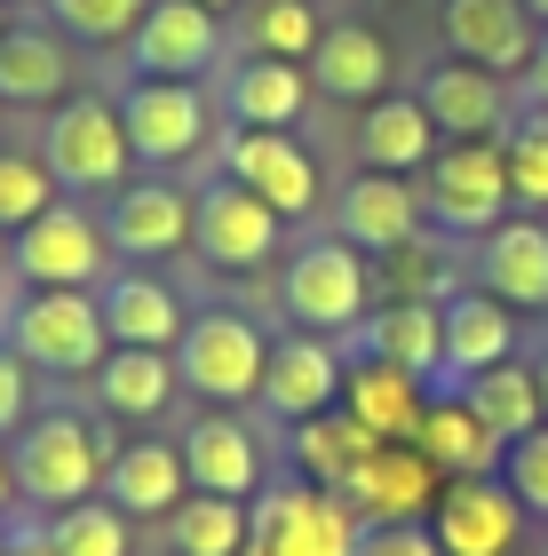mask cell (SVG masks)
<instances>
[{"mask_svg":"<svg viewBox=\"0 0 548 556\" xmlns=\"http://www.w3.org/2000/svg\"><path fill=\"white\" fill-rule=\"evenodd\" d=\"M9 469H16V509L33 517H64L80 501L104 493V469H112V438L104 421L72 397H40V414L9 438Z\"/></svg>","mask_w":548,"mask_h":556,"instance_id":"6da1fadb","label":"cell"},{"mask_svg":"<svg viewBox=\"0 0 548 556\" xmlns=\"http://www.w3.org/2000/svg\"><path fill=\"white\" fill-rule=\"evenodd\" d=\"M0 342H9L40 382H88V374L112 358L95 294H72V287H24L9 311H0Z\"/></svg>","mask_w":548,"mask_h":556,"instance_id":"7a4b0ae2","label":"cell"},{"mask_svg":"<svg viewBox=\"0 0 548 556\" xmlns=\"http://www.w3.org/2000/svg\"><path fill=\"white\" fill-rule=\"evenodd\" d=\"M373 311V263L358 255V247H342L334 231L303 239L294 255L279 263V318L294 326V334H358Z\"/></svg>","mask_w":548,"mask_h":556,"instance_id":"3957f363","label":"cell"},{"mask_svg":"<svg viewBox=\"0 0 548 556\" xmlns=\"http://www.w3.org/2000/svg\"><path fill=\"white\" fill-rule=\"evenodd\" d=\"M119 128H128V151H136V167L143 175H167V167H191L199 151H215L222 136V112H215V96L207 80H119Z\"/></svg>","mask_w":548,"mask_h":556,"instance_id":"277c9868","label":"cell"},{"mask_svg":"<svg viewBox=\"0 0 548 556\" xmlns=\"http://www.w3.org/2000/svg\"><path fill=\"white\" fill-rule=\"evenodd\" d=\"M263 366H270V326L246 318V311H191L183 318V342H176V374L199 406H255L263 397Z\"/></svg>","mask_w":548,"mask_h":556,"instance_id":"5b68a950","label":"cell"},{"mask_svg":"<svg viewBox=\"0 0 548 556\" xmlns=\"http://www.w3.org/2000/svg\"><path fill=\"white\" fill-rule=\"evenodd\" d=\"M40 160L56 175L64 199H112L119 184L136 175V151H128V128H119V104L112 96H64L40 128Z\"/></svg>","mask_w":548,"mask_h":556,"instance_id":"8992f818","label":"cell"},{"mask_svg":"<svg viewBox=\"0 0 548 556\" xmlns=\"http://www.w3.org/2000/svg\"><path fill=\"white\" fill-rule=\"evenodd\" d=\"M358 509L310 477H279L246 501V556H358Z\"/></svg>","mask_w":548,"mask_h":556,"instance_id":"52a82bcc","label":"cell"},{"mask_svg":"<svg viewBox=\"0 0 548 556\" xmlns=\"http://www.w3.org/2000/svg\"><path fill=\"white\" fill-rule=\"evenodd\" d=\"M509 160L501 136H454L437 143V160L421 167V215L454 239H485L493 223H509Z\"/></svg>","mask_w":548,"mask_h":556,"instance_id":"ba28073f","label":"cell"},{"mask_svg":"<svg viewBox=\"0 0 548 556\" xmlns=\"http://www.w3.org/2000/svg\"><path fill=\"white\" fill-rule=\"evenodd\" d=\"M112 239H104V215L80 207V199H56L40 223H24L9 239V278L16 287H72V294H95L112 278Z\"/></svg>","mask_w":548,"mask_h":556,"instance_id":"9c48e42d","label":"cell"},{"mask_svg":"<svg viewBox=\"0 0 548 556\" xmlns=\"http://www.w3.org/2000/svg\"><path fill=\"white\" fill-rule=\"evenodd\" d=\"M215 175H231L239 191H255L263 207H279L286 223H310L327 207V184H318V160L279 128H222L215 136Z\"/></svg>","mask_w":548,"mask_h":556,"instance_id":"30bf717a","label":"cell"},{"mask_svg":"<svg viewBox=\"0 0 548 556\" xmlns=\"http://www.w3.org/2000/svg\"><path fill=\"white\" fill-rule=\"evenodd\" d=\"M279 247H286V215L279 207H263V199L239 191L231 175H207V184H199L191 255L207 263V270H222V278L263 270V263H279Z\"/></svg>","mask_w":548,"mask_h":556,"instance_id":"8fae6325","label":"cell"},{"mask_svg":"<svg viewBox=\"0 0 548 556\" xmlns=\"http://www.w3.org/2000/svg\"><path fill=\"white\" fill-rule=\"evenodd\" d=\"M119 56L136 80H207L215 64H231V33L207 0H152Z\"/></svg>","mask_w":548,"mask_h":556,"instance_id":"7c38bea8","label":"cell"},{"mask_svg":"<svg viewBox=\"0 0 548 556\" xmlns=\"http://www.w3.org/2000/svg\"><path fill=\"white\" fill-rule=\"evenodd\" d=\"M104 239L119 263H167L191 247V215H199V191H183L176 175H128L104 207Z\"/></svg>","mask_w":548,"mask_h":556,"instance_id":"4fadbf2b","label":"cell"},{"mask_svg":"<svg viewBox=\"0 0 548 556\" xmlns=\"http://www.w3.org/2000/svg\"><path fill=\"white\" fill-rule=\"evenodd\" d=\"M342 342H327V334H270V366H263V397L255 406L279 421V429H294V421H310V414H334L342 406Z\"/></svg>","mask_w":548,"mask_h":556,"instance_id":"5bb4252c","label":"cell"},{"mask_svg":"<svg viewBox=\"0 0 548 556\" xmlns=\"http://www.w3.org/2000/svg\"><path fill=\"white\" fill-rule=\"evenodd\" d=\"M183 477H191V493H222V501H255L270 485V453H263V429L246 421V414H222L207 406L199 421H183Z\"/></svg>","mask_w":548,"mask_h":556,"instance_id":"9a60e30c","label":"cell"},{"mask_svg":"<svg viewBox=\"0 0 548 556\" xmlns=\"http://www.w3.org/2000/svg\"><path fill=\"white\" fill-rule=\"evenodd\" d=\"M430 533H437L445 556H517L525 509H517V493L501 485V469L493 477H445V493L430 509Z\"/></svg>","mask_w":548,"mask_h":556,"instance_id":"2e32d148","label":"cell"},{"mask_svg":"<svg viewBox=\"0 0 548 556\" xmlns=\"http://www.w3.org/2000/svg\"><path fill=\"white\" fill-rule=\"evenodd\" d=\"M327 231L342 247H358L366 263L390 255V247H406L421 231V184H413V175H373V167H358L351 184L327 199Z\"/></svg>","mask_w":548,"mask_h":556,"instance_id":"e0dca14e","label":"cell"},{"mask_svg":"<svg viewBox=\"0 0 548 556\" xmlns=\"http://www.w3.org/2000/svg\"><path fill=\"white\" fill-rule=\"evenodd\" d=\"M437 493H445V477L421 445H373L342 477V501L358 509V525H421L437 509Z\"/></svg>","mask_w":548,"mask_h":556,"instance_id":"ac0fdd59","label":"cell"},{"mask_svg":"<svg viewBox=\"0 0 548 556\" xmlns=\"http://www.w3.org/2000/svg\"><path fill=\"white\" fill-rule=\"evenodd\" d=\"M215 112H222V128H279L286 136L310 112V72L286 56H239L231 48V64L215 72Z\"/></svg>","mask_w":548,"mask_h":556,"instance_id":"d6986e66","label":"cell"},{"mask_svg":"<svg viewBox=\"0 0 548 556\" xmlns=\"http://www.w3.org/2000/svg\"><path fill=\"white\" fill-rule=\"evenodd\" d=\"M421 112L437 119V136L454 143V136H509V119H517V96L501 72H485V64H461V56H437L430 72H421Z\"/></svg>","mask_w":548,"mask_h":556,"instance_id":"ffe728a7","label":"cell"},{"mask_svg":"<svg viewBox=\"0 0 548 556\" xmlns=\"http://www.w3.org/2000/svg\"><path fill=\"white\" fill-rule=\"evenodd\" d=\"M533 40H540V24L525 0H445V56H461V64L525 80Z\"/></svg>","mask_w":548,"mask_h":556,"instance_id":"44dd1931","label":"cell"},{"mask_svg":"<svg viewBox=\"0 0 548 556\" xmlns=\"http://www.w3.org/2000/svg\"><path fill=\"white\" fill-rule=\"evenodd\" d=\"M342 414H351L366 438H382V445H413L421 414H430V382H413L406 366L358 350V358L342 366Z\"/></svg>","mask_w":548,"mask_h":556,"instance_id":"7402d4cb","label":"cell"},{"mask_svg":"<svg viewBox=\"0 0 548 556\" xmlns=\"http://www.w3.org/2000/svg\"><path fill=\"white\" fill-rule=\"evenodd\" d=\"M72 80H80V64H72V48L56 24L40 16H16L9 33H0V104H24V112H56Z\"/></svg>","mask_w":548,"mask_h":556,"instance_id":"603a6c76","label":"cell"},{"mask_svg":"<svg viewBox=\"0 0 548 556\" xmlns=\"http://www.w3.org/2000/svg\"><path fill=\"white\" fill-rule=\"evenodd\" d=\"M437 318H445V390H461L469 374H485V366L517 358V311H509L501 294H485L477 278L445 294V302H437Z\"/></svg>","mask_w":548,"mask_h":556,"instance_id":"cb8c5ba5","label":"cell"},{"mask_svg":"<svg viewBox=\"0 0 548 556\" xmlns=\"http://www.w3.org/2000/svg\"><path fill=\"white\" fill-rule=\"evenodd\" d=\"M95 311H104V334L119 350H176L183 342V294L167 287L160 270H112L95 287Z\"/></svg>","mask_w":548,"mask_h":556,"instance_id":"d4e9b609","label":"cell"},{"mask_svg":"<svg viewBox=\"0 0 548 556\" xmlns=\"http://www.w3.org/2000/svg\"><path fill=\"white\" fill-rule=\"evenodd\" d=\"M390 40L373 33V24L358 16H327V33H318L310 48V88L318 96H334V104H373V96H390Z\"/></svg>","mask_w":548,"mask_h":556,"instance_id":"484cf974","label":"cell"},{"mask_svg":"<svg viewBox=\"0 0 548 556\" xmlns=\"http://www.w3.org/2000/svg\"><path fill=\"white\" fill-rule=\"evenodd\" d=\"M477 287L501 294L509 311H548V223L540 215H509L477 239Z\"/></svg>","mask_w":548,"mask_h":556,"instance_id":"4316f807","label":"cell"},{"mask_svg":"<svg viewBox=\"0 0 548 556\" xmlns=\"http://www.w3.org/2000/svg\"><path fill=\"white\" fill-rule=\"evenodd\" d=\"M358 167L373 175H421L437 160V119L421 112V96L406 88H390V96H373V104L358 112Z\"/></svg>","mask_w":548,"mask_h":556,"instance_id":"83f0119b","label":"cell"},{"mask_svg":"<svg viewBox=\"0 0 548 556\" xmlns=\"http://www.w3.org/2000/svg\"><path fill=\"white\" fill-rule=\"evenodd\" d=\"M191 493L183 477V445L176 438H136V445H112V469H104V501L119 517H176V501Z\"/></svg>","mask_w":548,"mask_h":556,"instance_id":"f1b7e54d","label":"cell"},{"mask_svg":"<svg viewBox=\"0 0 548 556\" xmlns=\"http://www.w3.org/2000/svg\"><path fill=\"white\" fill-rule=\"evenodd\" d=\"M88 390H95V414L104 421H160L176 406L183 374H176V350H119L112 342V358L88 374Z\"/></svg>","mask_w":548,"mask_h":556,"instance_id":"f546056e","label":"cell"},{"mask_svg":"<svg viewBox=\"0 0 548 556\" xmlns=\"http://www.w3.org/2000/svg\"><path fill=\"white\" fill-rule=\"evenodd\" d=\"M358 350H373V358L406 366L413 382L445 390V318H437V302H373L366 326H358Z\"/></svg>","mask_w":548,"mask_h":556,"instance_id":"4dcf8cb0","label":"cell"},{"mask_svg":"<svg viewBox=\"0 0 548 556\" xmlns=\"http://www.w3.org/2000/svg\"><path fill=\"white\" fill-rule=\"evenodd\" d=\"M413 445L437 462V477H493V469H501V453H509V445L477 421V406H469L461 390H430V414H421Z\"/></svg>","mask_w":548,"mask_h":556,"instance_id":"1f68e13d","label":"cell"},{"mask_svg":"<svg viewBox=\"0 0 548 556\" xmlns=\"http://www.w3.org/2000/svg\"><path fill=\"white\" fill-rule=\"evenodd\" d=\"M373 445H382V438H366V429L342 414V406L286 429V462H294V477H310V485H327V493H342V477H351Z\"/></svg>","mask_w":548,"mask_h":556,"instance_id":"d6a6232c","label":"cell"},{"mask_svg":"<svg viewBox=\"0 0 548 556\" xmlns=\"http://www.w3.org/2000/svg\"><path fill=\"white\" fill-rule=\"evenodd\" d=\"M461 397L477 406V421H485L501 445L533 438V429L548 421V414H540V382H533V366H525V358H501V366L469 374V382H461Z\"/></svg>","mask_w":548,"mask_h":556,"instance_id":"836d02e7","label":"cell"},{"mask_svg":"<svg viewBox=\"0 0 548 556\" xmlns=\"http://www.w3.org/2000/svg\"><path fill=\"white\" fill-rule=\"evenodd\" d=\"M318 33H327V16H318L310 0H246L231 48H239V56H286V64H310Z\"/></svg>","mask_w":548,"mask_h":556,"instance_id":"e575fe53","label":"cell"},{"mask_svg":"<svg viewBox=\"0 0 548 556\" xmlns=\"http://www.w3.org/2000/svg\"><path fill=\"white\" fill-rule=\"evenodd\" d=\"M461 278H454V255L413 231L406 247H390V255H373V302H445Z\"/></svg>","mask_w":548,"mask_h":556,"instance_id":"d590c367","label":"cell"},{"mask_svg":"<svg viewBox=\"0 0 548 556\" xmlns=\"http://www.w3.org/2000/svg\"><path fill=\"white\" fill-rule=\"evenodd\" d=\"M167 525V548L176 556H246V501H222V493H183Z\"/></svg>","mask_w":548,"mask_h":556,"instance_id":"8d00e7d4","label":"cell"},{"mask_svg":"<svg viewBox=\"0 0 548 556\" xmlns=\"http://www.w3.org/2000/svg\"><path fill=\"white\" fill-rule=\"evenodd\" d=\"M501 160H509V199H517V215H548V104H533V112L509 119Z\"/></svg>","mask_w":548,"mask_h":556,"instance_id":"74e56055","label":"cell"},{"mask_svg":"<svg viewBox=\"0 0 548 556\" xmlns=\"http://www.w3.org/2000/svg\"><path fill=\"white\" fill-rule=\"evenodd\" d=\"M48 207H56V175H48L40 151H16L0 143V231H24V223H40Z\"/></svg>","mask_w":548,"mask_h":556,"instance_id":"f35d334b","label":"cell"},{"mask_svg":"<svg viewBox=\"0 0 548 556\" xmlns=\"http://www.w3.org/2000/svg\"><path fill=\"white\" fill-rule=\"evenodd\" d=\"M40 9H48V24H56L64 40H88V48H128L152 0H40Z\"/></svg>","mask_w":548,"mask_h":556,"instance_id":"ab89813d","label":"cell"},{"mask_svg":"<svg viewBox=\"0 0 548 556\" xmlns=\"http://www.w3.org/2000/svg\"><path fill=\"white\" fill-rule=\"evenodd\" d=\"M48 525H56V548L64 556H128L136 548L128 541V517H119L104 493L80 501V509H64V517H48Z\"/></svg>","mask_w":548,"mask_h":556,"instance_id":"60d3db41","label":"cell"},{"mask_svg":"<svg viewBox=\"0 0 548 556\" xmlns=\"http://www.w3.org/2000/svg\"><path fill=\"white\" fill-rule=\"evenodd\" d=\"M501 485L517 493V509H525V517H548V421L501 453Z\"/></svg>","mask_w":548,"mask_h":556,"instance_id":"b9f144b4","label":"cell"},{"mask_svg":"<svg viewBox=\"0 0 548 556\" xmlns=\"http://www.w3.org/2000/svg\"><path fill=\"white\" fill-rule=\"evenodd\" d=\"M33 414H40V374L24 366L9 342H0V445H9V438H16V429L33 421Z\"/></svg>","mask_w":548,"mask_h":556,"instance_id":"7bdbcfd3","label":"cell"},{"mask_svg":"<svg viewBox=\"0 0 548 556\" xmlns=\"http://www.w3.org/2000/svg\"><path fill=\"white\" fill-rule=\"evenodd\" d=\"M358 556H445L437 533H430V517L421 525H366L358 533Z\"/></svg>","mask_w":548,"mask_h":556,"instance_id":"ee69618b","label":"cell"},{"mask_svg":"<svg viewBox=\"0 0 548 556\" xmlns=\"http://www.w3.org/2000/svg\"><path fill=\"white\" fill-rule=\"evenodd\" d=\"M0 541H9V556H64V548H56V525L33 517V509H24V517H0Z\"/></svg>","mask_w":548,"mask_h":556,"instance_id":"f6af8a7d","label":"cell"},{"mask_svg":"<svg viewBox=\"0 0 548 556\" xmlns=\"http://www.w3.org/2000/svg\"><path fill=\"white\" fill-rule=\"evenodd\" d=\"M525 96H533V104H548V24H540V40H533V64H525Z\"/></svg>","mask_w":548,"mask_h":556,"instance_id":"bcb514c9","label":"cell"},{"mask_svg":"<svg viewBox=\"0 0 548 556\" xmlns=\"http://www.w3.org/2000/svg\"><path fill=\"white\" fill-rule=\"evenodd\" d=\"M16 509V469H9V445H0V517Z\"/></svg>","mask_w":548,"mask_h":556,"instance_id":"7dc6e473","label":"cell"},{"mask_svg":"<svg viewBox=\"0 0 548 556\" xmlns=\"http://www.w3.org/2000/svg\"><path fill=\"white\" fill-rule=\"evenodd\" d=\"M533 382H540V414H548V350L533 358Z\"/></svg>","mask_w":548,"mask_h":556,"instance_id":"c3c4849f","label":"cell"},{"mask_svg":"<svg viewBox=\"0 0 548 556\" xmlns=\"http://www.w3.org/2000/svg\"><path fill=\"white\" fill-rule=\"evenodd\" d=\"M525 9H533V24H548V0H525Z\"/></svg>","mask_w":548,"mask_h":556,"instance_id":"681fc988","label":"cell"},{"mask_svg":"<svg viewBox=\"0 0 548 556\" xmlns=\"http://www.w3.org/2000/svg\"><path fill=\"white\" fill-rule=\"evenodd\" d=\"M0 278H9V231H0Z\"/></svg>","mask_w":548,"mask_h":556,"instance_id":"f907efd6","label":"cell"},{"mask_svg":"<svg viewBox=\"0 0 548 556\" xmlns=\"http://www.w3.org/2000/svg\"><path fill=\"white\" fill-rule=\"evenodd\" d=\"M9 24H16V9H9V0H0V33H9Z\"/></svg>","mask_w":548,"mask_h":556,"instance_id":"816d5d0a","label":"cell"},{"mask_svg":"<svg viewBox=\"0 0 548 556\" xmlns=\"http://www.w3.org/2000/svg\"><path fill=\"white\" fill-rule=\"evenodd\" d=\"M207 9H215V16H222V9H231V0H207Z\"/></svg>","mask_w":548,"mask_h":556,"instance_id":"f5cc1de1","label":"cell"},{"mask_svg":"<svg viewBox=\"0 0 548 556\" xmlns=\"http://www.w3.org/2000/svg\"><path fill=\"white\" fill-rule=\"evenodd\" d=\"M0 556H9V541H0Z\"/></svg>","mask_w":548,"mask_h":556,"instance_id":"db71d44e","label":"cell"},{"mask_svg":"<svg viewBox=\"0 0 548 556\" xmlns=\"http://www.w3.org/2000/svg\"><path fill=\"white\" fill-rule=\"evenodd\" d=\"M540 556H548V541H540Z\"/></svg>","mask_w":548,"mask_h":556,"instance_id":"11a10c76","label":"cell"},{"mask_svg":"<svg viewBox=\"0 0 548 556\" xmlns=\"http://www.w3.org/2000/svg\"><path fill=\"white\" fill-rule=\"evenodd\" d=\"M9 9H16V0H9Z\"/></svg>","mask_w":548,"mask_h":556,"instance_id":"9f6ffc18","label":"cell"}]
</instances>
